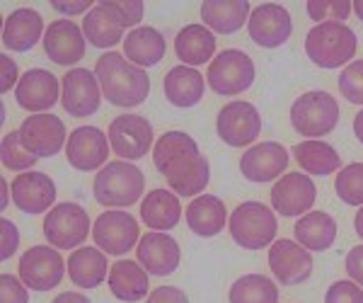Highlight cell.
Wrapping results in <instances>:
<instances>
[{"label": "cell", "mask_w": 363, "mask_h": 303, "mask_svg": "<svg viewBox=\"0 0 363 303\" xmlns=\"http://www.w3.org/2000/svg\"><path fill=\"white\" fill-rule=\"evenodd\" d=\"M153 162L177 197H199L211 182V165L184 131H165L153 145Z\"/></svg>", "instance_id": "cell-1"}, {"label": "cell", "mask_w": 363, "mask_h": 303, "mask_svg": "<svg viewBox=\"0 0 363 303\" xmlns=\"http://www.w3.org/2000/svg\"><path fill=\"white\" fill-rule=\"evenodd\" d=\"M354 133H356V138L363 143V109L354 116Z\"/></svg>", "instance_id": "cell-50"}, {"label": "cell", "mask_w": 363, "mask_h": 303, "mask_svg": "<svg viewBox=\"0 0 363 303\" xmlns=\"http://www.w3.org/2000/svg\"><path fill=\"white\" fill-rule=\"evenodd\" d=\"M61 97V83L46 68H29L15 87V100L32 114H46Z\"/></svg>", "instance_id": "cell-20"}, {"label": "cell", "mask_w": 363, "mask_h": 303, "mask_svg": "<svg viewBox=\"0 0 363 303\" xmlns=\"http://www.w3.org/2000/svg\"><path fill=\"white\" fill-rule=\"evenodd\" d=\"M126 22L112 0H99L95 8L83 17V34L85 39L97 49H112L114 44L124 42Z\"/></svg>", "instance_id": "cell-24"}, {"label": "cell", "mask_w": 363, "mask_h": 303, "mask_svg": "<svg viewBox=\"0 0 363 303\" xmlns=\"http://www.w3.org/2000/svg\"><path fill=\"white\" fill-rule=\"evenodd\" d=\"M0 303H29L27 287L20 277L15 275L0 277Z\"/></svg>", "instance_id": "cell-42"}, {"label": "cell", "mask_w": 363, "mask_h": 303, "mask_svg": "<svg viewBox=\"0 0 363 303\" xmlns=\"http://www.w3.org/2000/svg\"><path fill=\"white\" fill-rule=\"evenodd\" d=\"M286 167H289V150H286V145L277 141L252 145L240 158V172L250 182H272V180H279L286 175Z\"/></svg>", "instance_id": "cell-21"}, {"label": "cell", "mask_w": 363, "mask_h": 303, "mask_svg": "<svg viewBox=\"0 0 363 303\" xmlns=\"http://www.w3.org/2000/svg\"><path fill=\"white\" fill-rule=\"evenodd\" d=\"M0 231H3V248H0V260H10L15 250L20 248V231L10 219H0Z\"/></svg>", "instance_id": "cell-43"}, {"label": "cell", "mask_w": 363, "mask_h": 303, "mask_svg": "<svg viewBox=\"0 0 363 303\" xmlns=\"http://www.w3.org/2000/svg\"><path fill=\"white\" fill-rule=\"evenodd\" d=\"M13 189V202L22 214L37 216V214H49L56 202V184L46 172H20L10 182Z\"/></svg>", "instance_id": "cell-19"}, {"label": "cell", "mask_w": 363, "mask_h": 303, "mask_svg": "<svg viewBox=\"0 0 363 303\" xmlns=\"http://www.w3.org/2000/svg\"><path fill=\"white\" fill-rule=\"evenodd\" d=\"M44 51L58 66H73L83 61L85 56V34L73 20H54L46 27L44 34Z\"/></svg>", "instance_id": "cell-23"}, {"label": "cell", "mask_w": 363, "mask_h": 303, "mask_svg": "<svg viewBox=\"0 0 363 303\" xmlns=\"http://www.w3.org/2000/svg\"><path fill=\"white\" fill-rule=\"evenodd\" d=\"M51 8L61 15H87L95 5L92 0H75V3H63V0H51Z\"/></svg>", "instance_id": "cell-48"}, {"label": "cell", "mask_w": 363, "mask_h": 303, "mask_svg": "<svg viewBox=\"0 0 363 303\" xmlns=\"http://www.w3.org/2000/svg\"><path fill=\"white\" fill-rule=\"evenodd\" d=\"M92 241H95V246L102 253L121 258V255L131 253V248L138 246L140 241L138 221L128 211L109 209V211L99 214L95 224H92Z\"/></svg>", "instance_id": "cell-9"}, {"label": "cell", "mask_w": 363, "mask_h": 303, "mask_svg": "<svg viewBox=\"0 0 363 303\" xmlns=\"http://www.w3.org/2000/svg\"><path fill=\"white\" fill-rule=\"evenodd\" d=\"M250 39L262 49H279L294 34L291 13L279 3H262L250 13L247 20Z\"/></svg>", "instance_id": "cell-13"}, {"label": "cell", "mask_w": 363, "mask_h": 303, "mask_svg": "<svg viewBox=\"0 0 363 303\" xmlns=\"http://www.w3.org/2000/svg\"><path fill=\"white\" fill-rule=\"evenodd\" d=\"M318 199V187L306 172H286L272 187L274 211L286 219L306 216Z\"/></svg>", "instance_id": "cell-14"}, {"label": "cell", "mask_w": 363, "mask_h": 303, "mask_svg": "<svg viewBox=\"0 0 363 303\" xmlns=\"http://www.w3.org/2000/svg\"><path fill=\"white\" fill-rule=\"evenodd\" d=\"M140 219L150 231H172L182 219L179 197L172 189H153L140 202Z\"/></svg>", "instance_id": "cell-31"}, {"label": "cell", "mask_w": 363, "mask_h": 303, "mask_svg": "<svg viewBox=\"0 0 363 303\" xmlns=\"http://www.w3.org/2000/svg\"><path fill=\"white\" fill-rule=\"evenodd\" d=\"M97 204L107 209H126L136 204L145 192V177L128 160H112L95 175L92 182Z\"/></svg>", "instance_id": "cell-3"}, {"label": "cell", "mask_w": 363, "mask_h": 303, "mask_svg": "<svg viewBox=\"0 0 363 303\" xmlns=\"http://www.w3.org/2000/svg\"><path fill=\"white\" fill-rule=\"evenodd\" d=\"M291 124L301 136H327L339 124V102L325 90H310L291 104Z\"/></svg>", "instance_id": "cell-6"}, {"label": "cell", "mask_w": 363, "mask_h": 303, "mask_svg": "<svg viewBox=\"0 0 363 303\" xmlns=\"http://www.w3.org/2000/svg\"><path fill=\"white\" fill-rule=\"evenodd\" d=\"M68 279L80 289H97L109 279L107 255L99 248H78L68 258Z\"/></svg>", "instance_id": "cell-32"}, {"label": "cell", "mask_w": 363, "mask_h": 303, "mask_svg": "<svg viewBox=\"0 0 363 303\" xmlns=\"http://www.w3.org/2000/svg\"><path fill=\"white\" fill-rule=\"evenodd\" d=\"M294 158L306 170V175L325 177V175L342 170V158H339L335 145H330L327 141H318V138H308V141L296 143Z\"/></svg>", "instance_id": "cell-35"}, {"label": "cell", "mask_w": 363, "mask_h": 303, "mask_svg": "<svg viewBox=\"0 0 363 303\" xmlns=\"http://www.w3.org/2000/svg\"><path fill=\"white\" fill-rule=\"evenodd\" d=\"M269 267L284 287H298L313 275V255L296 241H274L269 248Z\"/></svg>", "instance_id": "cell-18"}, {"label": "cell", "mask_w": 363, "mask_h": 303, "mask_svg": "<svg viewBox=\"0 0 363 303\" xmlns=\"http://www.w3.org/2000/svg\"><path fill=\"white\" fill-rule=\"evenodd\" d=\"M186 226L199 238H216L228 224V211L223 199L213 194H199L189 202L184 211Z\"/></svg>", "instance_id": "cell-28"}, {"label": "cell", "mask_w": 363, "mask_h": 303, "mask_svg": "<svg viewBox=\"0 0 363 303\" xmlns=\"http://www.w3.org/2000/svg\"><path fill=\"white\" fill-rule=\"evenodd\" d=\"M335 192L349 206H363V162H349L337 172Z\"/></svg>", "instance_id": "cell-37"}, {"label": "cell", "mask_w": 363, "mask_h": 303, "mask_svg": "<svg viewBox=\"0 0 363 303\" xmlns=\"http://www.w3.org/2000/svg\"><path fill=\"white\" fill-rule=\"evenodd\" d=\"M20 279L32 291H51L61 284L66 262L61 253L51 246H34L20 258Z\"/></svg>", "instance_id": "cell-12"}, {"label": "cell", "mask_w": 363, "mask_h": 303, "mask_svg": "<svg viewBox=\"0 0 363 303\" xmlns=\"http://www.w3.org/2000/svg\"><path fill=\"white\" fill-rule=\"evenodd\" d=\"M230 238L245 250H264L272 246L279 231L274 211L262 202H242L228 219Z\"/></svg>", "instance_id": "cell-5"}, {"label": "cell", "mask_w": 363, "mask_h": 303, "mask_svg": "<svg viewBox=\"0 0 363 303\" xmlns=\"http://www.w3.org/2000/svg\"><path fill=\"white\" fill-rule=\"evenodd\" d=\"M44 20L34 8H17L3 25V46L17 54H25L39 39H44Z\"/></svg>", "instance_id": "cell-25"}, {"label": "cell", "mask_w": 363, "mask_h": 303, "mask_svg": "<svg viewBox=\"0 0 363 303\" xmlns=\"http://www.w3.org/2000/svg\"><path fill=\"white\" fill-rule=\"evenodd\" d=\"M165 51L167 42L155 27H136L124 39V56L138 68L157 66L165 58Z\"/></svg>", "instance_id": "cell-33"}, {"label": "cell", "mask_w": 363, "mask_h": 303, "mask_svg": "<svg viewBox=\"0 0 363 303\" xmlns=\"http://www.w3.org/2000/svg\"><path fill=\"white\" fill-rule=\"evenodd\" d=\"M339 92L351 104H363V61L349 63L339 75Z\"/></svg>", "instance_id": "cell-40"}, {"label": "cell", "mask_w": 363, "mask_h": 303, "mask_svg": "<svg viewBox=\"0 0 363 303\" xmlns=\"http://www.w3.org/2000/svg\"><path fill=\"white\" fill-rule=\"evenodd\" d=\"M296 243L310 253H325L337 241V221L325 211H310L296 221Z\"/></svg>", "instance_id": "cell-34"}, {"label": "cell", "mask_w": 363, "mask_h": 303, "mask_svg": "<svg viewBox=\"0 0 363 303\" xmlns=\"http://www.w3.org/2000/svg\"><path fill=\"white\" fill-rule=\"evenodd\" d=\"M351 3L349 0H308L306 13L310 20H315L318 25L322 22H342L351 15Z\"/></svg>", "instance_id": "cell-39"}, {"label": "cell", "mask_w": 363, "mask_h": 303, "mask_svg": "<svg viewBox=\"0 0 363 303\" xmlns=\"http://www.w3.org/2000/svg\"><path fill=\"white\" fill-rule=\"evenodd\" d=\"M102 102V87L97 75L87 68H73L61 78V104L70 116H92Z\"/></svg>", "instance_id": "cell-15"}, {"label": "cell", "mask_w": 363, "mask_h": 303, "mask_svg": "<svg viewBox=\"0 0 363 303\" xmlns=\"http://www.w3.org/2000/svg\"><path fill=\"white\" fill-rule=\"evenodd\" d=\"M17 131H20L22 145L37 158H51L68 143L66 124L49 112L27 116Z\"/></svg>", "instance_id": "cell-16"}, {"label": "cell", "mask_w": 363, "mask_h": 303, "mask_svg": "<svg viewBox=\"0 0 363 303\" xmlns=\"http://www.w3.org/2000/svg\"><path fill=\"white\" fill-rule=\"evenodd\" d=\"M230 303H279V289L264 275H245L228 291Z\"/></svg>", "instance_id": "cell-36"}, {"label": "cell", "mask_w": 363, "mask_h": 303, "mask_svg": "<svg viewBox=\"0 0 363 303\" xmlns=\"http://www.w3.org/2000/svg\"><path fill=\"white\" fill-rule=\"evenodd\" d=\"M114 8L119 10L121 17H124L126 27H133L136 29L143 20V13H145V5L140 0H112Z\"/></svg>", "instance_id": "cell-44"}, {"label": "cell", "mask_w": 363, "mask_h": 303, "mask_svg": "<svg viewBox=\"0 0 363 303\" xmlns=\"http://www.w3.org/2000/svg\"><path fill=\"white\" fill-rule=\"evenodd\" d=\"M359 39L354 29L342 22H322L306 34V54L320 68H342L356 56Z\"/></svg>", "instance_id": "cell-4"}, {"label": "cell", "mask_w": 363, "mask_h": 303, "mask_svg": "<svg viewBox=\"0 0 363 303\" xmlns=\"http://www.w3.org/2000/svg\"><path fill=\"white\" fill-rule=\"evenodd\" d=\"M216 131H218L220 141L228 143L230 148H247L262 133L259 109L247 100L228 102L218 112Z\"/></svg>", "instance_id": "cell-10"}, {"label": "cell", "mask_w": 363, "mask_h": 303, "mask_svg": "<svg viewBox=\"0 0 363 303\" xmlns=\"http://www.w3.org/2000/svg\"><path fill=\"white\" fill-rule=\"evenodd\" d=\"M344 267H347V275L351 277V282H356L363 289V246H356L349 250L347 260H344Z\"/></svg>", "instance_id": "cell-46"}, {"label": "cell", "mask_w": 363, "mask_h": 303, "mask_svg": "<svg viewBox=\"0 0 363 303\" xmlns=\"http://www.w3.org/2000/svg\"><path fill=\"white\" fill-rule=\"evenodd\" d=\"M250 0H203L201 20L216 34H235L250 20Z\"/></svg>", "instance_id": "cell-30"}, {"label": "cell", "mask_w": 363, "mask_h": 303, "mask_svg": "<svg viewBox=\"0 0 363 303\" xmlns=\"http://www.w3.org/2000/svg\"><path fill=\"white\" fill-rule=\"evenodd\" d=\"M136 255L140 267L153 277H169L179 267L182 260L177 241L172 236H167V233H157V231L140 236Z\"/></svg>", "instance_id": "cell-22"}, {"label": "cell", "mask_w": 363, "mask_h": 303, "mask_svg": "<svg viewBox=\"0 0 363 303\" xmlns=\"http://www.w3.org/2000/svg\"><path fill=\"white\" fill-rule=\"evenodd\" d=\"M51 303H92L87 296L78 294V291H63V294H58Z\"/></svg>", "instance_id": "cell-49"}, {"label": "cell", "mask_w": 363, "mask_h": 303, "mask_svg": "<svg viewBox=\"0 0 363 303\" xmlns=\"http://www.w3.org/2000/svg\"><path fill=\"white\" fill-rule=\"evenodd\" d=\"M165 97L169 104L179 109L196 107L203 100V92H206V78L189 66H174L169 68L165 75Z\"/></svg>", "instance_id": "cell-27"}, {"label": "cell", "mask_w": 363, "mask_h": 303, "mask_svg": "<svg viewBox=\"0 0 363 303\" xmlns=\"http://www.w3.org/2000/svg\"><path fill=\"white\" fill-rule=\"evenodd\" d=\"M255 61L240 49L220 51L213 61L208 63V87L216 95L235 97L247 92L255 83Z\"/></svg>", "instance_id": "cell-7"}, {"label": "cell", "mask_w": 363, "mask_h": 303, "mask_svg": "<svg viewBox=\"0 0 363 303\" xmlns=\"http://www.w3.org/2000/svg\"><path fill=\"white\" fill-rule=\"evenodd\" d=\"M351 8H354V13H356V17H359V20L363 22V0H356L354 5H351Z\"/></svg>", "instance_id": "cell-52"}, {"label": "cell", "mask_w": 363, "mask_h": 303, "mask_svg": "<svg viewBox=\"0 0 363 303\" xmlns=\"http://www.w3.org/2000/svg\"><path fill=\"white\" fill-rule=\"evenodd\" d=\"M20 78H17V63L8 54L0 56V92H8L17 87Z\"/></svg>", "instance_id": "cell-47"}, {"label": "cell", "mask_w": 363, "mask_h": 303, "mask_svg": "<svg viewBox=\"0 0 363 303\" xmlns=\"http://www.w3.org/2000/svg\"><path fill=\"white\" fill-rule=\"evenodd\" d=\"M3 165L13 172H29L34 167V162L39 158L32 155L29 150L22 145V138H20V131H10L3 136Z\"/></svg>", "instance_id": "cell-38"}, {"label": "cell", "mask_w": 363, "mask_h": 303, "mask_svg": "<svg viewBox=\"0 0 363 303\" xmlns=\"http://www.w3.org/2000/svg\"><path fill=\"white\" fill-rule=\"evenodd\" d=\"M174 54L182 61V66H203L216 58V37L203 25H186L174 37Z\"/></svg>", "instance_id": "cell-29"}, {"label": "cell", "mask_w": 363, "mask_h": 303, "mask_svg": "<svg viewBox=\"0 0 363 303\" xmlns=\"http://www.w3.org/2000/svg\"><path fill=\"white\" fill-rule=\"evenodd\" d=\"M325 303H363V289L351 279H342L327 289Z\"/></svg>", "instance_id": "cell-41"}, {"label": "cell", "mask_w": 363, "mask_h": 303, "mask_svg": "<svg viewBox=\"0 0 363 303\" xmlns=\"http://www.w3.org/2000/svg\"><path fill=\"white\" fill-rule=\"evenodd\" d=\"M354 228L359 233V238H363V206L359 209V214H356V219H354Z\"/></svg>", "instance_id": "cell-51"}, {"label": "cell", "mask_w": 363, "mask_h": 303, "mask_svg": "<svg viewBox=\"0 0 363 303\" xmlns=\"http://www.w3.org/2000/svg\"><path fill=\"white\" fill-rule=\"evenodd\" d=\"M145 303H189V296L177 287H157L148 294Z\"/></svg>", "instance_id": "cell-45"}, {"label": "cell", "mask_w": 363, "mask_h": 303, "mask_svg": "<svg viewBox=\"0 0 363 303\" xmlns=\"http://www.w3.org/2000/svg\"><path fill=\"white\" fill-rule=\"evenodd\" d=\"M109 291L114 299L124 303H138L148 299L150 284H148V272L140 267V262L133 260H119L109 270Z\"/></svg>", "instance_id": "cell-26"}, {"label": "cell", "mask_w": 363, "mask_h": 303, "mask_svg": "<svg viewBox=\"0 0 363 303\" xmlns=\"http://www.w3.org/2000/svg\"><path fill=\"white\" fill-rule=\"evenodd\" d=\"M95 75L102 87V97L116 107H138L150 95L148 73L116 51H107L97 58Z\"/></svg>", "instance_id": "cell-2"}, {"label": "cell", "mask_w": 363, "mask_h": 303, "mask_svg": "<svg viewBox=\"0 0 363 303\" xmlns=\"http://www.w3.org/2000/svg\"><path fill=\"white\" fill-rule=\"evenodd\" d=\"M109 145L121 160H140L150 153L153 124L140 114H119L109 124Z\"/></svg>", "instance_id": "cell-11"}, {"label": "cell", "mask_w": 363, "mask_h": 303, "mask_svg": "<svg viewBox=\"0 0 363 303\" xmlns=\"http://www.w3.org/2000/svg\"><path fill=\"white\" fill-rule=\"evenodd\" d=\"M44 236L56 250H78L90 236V216L80 204L61 202L44 216Z\"/></svg>", "instance_id": "cell-8"}, {"label": "cell", "mask_w": 363, "mask_h": 303, "mask_svg": "<svg viewBox=\"0 0 363 303\" xmlns=\"http://www.w3.org/2000/svg\"><path fill=\"white\" fill-rule=\"evenodd\" d=\"M66 158L70 167L80 172H92L107 165L109 158V136H104L97 126H78L68 136Z\"/></svg>", "instance_id": "cell-17"}]
</instances>
